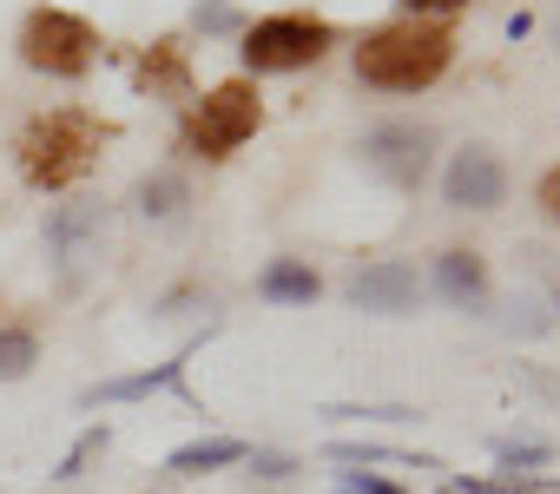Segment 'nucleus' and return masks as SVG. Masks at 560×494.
<instances>
[{
    "label": "nucleus",
    "mask_w": 560,
    "mask_h": 494,
    "mask_svg": "<svg viewBox=\"0 0 560 494\" xmlns=\"http://www.w3.org/2000/svg\"><path fill=\"white\" fill-rule=\"evenodd\" d=\"M455 60V34L442 21H389L357 40V80L376 93H429Z\"/></svg>",
    "instance_id": "nucleus-1"
},
{
    "label": "nucleus",
    "mask_w": 560,
    "mask_h": 494,
    "mask_svg": "<svg viewBox=\"0 0 560 494\" xmlns=\"http://www.w3.org/2000/svg\"><path fill=\"white\" fill-rule=\"evenodd\" d=\"M337 494H402V487L396 481H376V474H343Z\"/></svg>",
    "instance_id": "nucleus-21"
},
{
    "label": "nucleus",
    "mask_w": 560,
    "mask_h": 494,
    "mask_svg": "<svg viewBox=\"0 0 560 494\" xmlns=\"http://www.w3.org/2000/svg\"><path fill=\"white\" fill-rule=\"evenodd\" d=\"M113 139V126L106 119H93V113H80V106H54V113H40V119H27V132H21V172H27V185H40V191H67V185H80L93 165H100V145Z\"/></svg>",
    "instance_id": "nucleus-2"
},
{
    "label": "nucleus",
    "mask_w": 560,
    "mask_h": 494,
    "mask_svg": "<svg viewBox=\"0 0 560 494\" xmlns=\"http://www.w3.org/2000/svg\"><path fill=\"white\" fill-rule=\"evenodd\" d=\"M337 47V34L311 14H270L257 27H244V67L250 73H298V67H317L324 54Z\"/></svg>",
    "instance_id": "nucleus-5"
},
{
    "label": "nucleus",
    "mask_w": 560,
    "mask_h": 494,
    "mask_svg": "<svg viewBox=\"0 0 560 494\" xmlns=\"http://www.w3.org/2000/svg\"><path fill=\"white\" fill-rule=\"evenodd\" d=\"M257 126H264L257 86H250V80H224V86H211V93L191 106L185 152H191V158H231V152H237Z\"/></svg>",
    "instance_id": "nucleus-4"
},
{
    "label": "nucleus",
    "mask_w": 560,
    "mask_h": 494,
    "mask_svg": "<svg viewBox=\"0 0 560 494\" xmlns=\"http://www.w3.org/2000/svg\"><path fill=\"white\" fill-rule=\"evenodd\" d=\"M250 448L237 442V435H205V442H185V448H172V474H211V468H231V461H244Z\"/></svg>",
    "instance_id": "nucleus-14"
},
{
    "label": "nucleus",
    "mask_w": 560,
    "mask_h": 494,
    "mask_svg": "<svg viewBox=\"0 0 560 494\" xmlns=\"http://www.w3.org/2000/svg\"><path fill=\"white\" fill-rule=\"evenodd\" d=\"M534 204H540V217H547V224H560V165L534 185Z\"/></svg>",
    "instance_id": "nucleus-19"
},
{
    "label": "nucleus",
    "mask_w": 560,
    "mask_h": 494,
    "mask_svg": "<svg viewBox=\"0 0 560 494\" xmlns=\"http://www.w3.org/2000/svg\"><path fill=\"white\" fill-rule=\"evenodd\" d=\"M100 231H106V211H100V204H60V211L47 217V251H54V264H60L67 278L93 258Z\"/></svg>",
    "instance_id": "nucleus-9"
},
{
    "label": "nucleus",
    "mask_w": 560,
    "mask_h": 494,
    "mask_svg": "<svg viewBox=\"0 0 560 494\" xmlns=\"http://www.w3.org/2000/svg\"><path fill=\"white\" fill-rule=\"evenodd\" d=\"M363 165L383 178V185H402V191H416L422 178H429V165H435V132L429 126H416V119H389V126H376V132H363Z\"/></svg>",
    "instance_id": "nucleus-6"
},
{
    "label": "nucleus",
    "mask_w": 560,
    "mask_h": 494,
    "mask_svg": "<svg viewBox=\"0 0 560 494\" xmlns=\"http://www.w3.org/2000/svg\"><path fill=\"white\" fill-rule=\"evenodd\" d=\"M508 198V172L488 145H462L442 172V204L448 211H494Z\"/></svg>",
    "instance_id": "nucleus-7"
},
{
    "label": "nucleus",
    "mask_w": 560,
    "mask_h": 494,
    "mask_svg": "<svg viewBox=\"0 0 560 494\" xmlns=\"http://www.w3.org/2000/svg\"><path fill=\"white\" fill-rule=\"evenodd\" d=\"M553 40H560V34H553Z\"/></svg>",
    "instance_id": "nucleus-25"
},
{
    "label": "nucleus",
    "mask_w": 560,
    "mask_h": 494,
    "mask_svg": "<svg viewBox=\"0 0 560 494\" xmlns=\"http://www.w3.org/2000/svg\"><path fill=\"white\" fill-rule=\"evenodd\" d=\"M100 448H106V428H86V435L73 442V455H67V461H60L54 474H67V481H73V474H86V461H93Z\"/></svg>",
    "instance_id": "nucleus-17"
},
{
    "label": "nucleus",
    "mask_w": 560,
    "mask_h": 494,
    "mask_svg": "<svg viewBox=\"0 0 560 494\" xmlns=\"http://www.w3.org/2000/svg\"><path fill=\"white\" fill-rule=\"evenodd\" d=\"M191 27H198V34H237V8H231V0H198V8H191Z\"/></svg>",
    "instance_id": "nucleus-16"
},
{
    "label": "nucleus",
    "mask_w": 560,
    "mask_h": 494,
    "mask_svg": "<svg viewBox=\"0 0 560 494\" xmlns=\"http://www.w3.org/2000/svg\"><path fill=\"white\" fill-rule=\"evenodd\" d=\"M534 494H560V487H534Z\"/></svg>",
    "instance_id": "nucleus-24"
},
{
    "label": "nucleus",
    "mask_w": 560,
    "mask_h": 494,
    "mask_svg": "<svg viewBox=\"0 0 560 494\" xmlns=\"http://www.w3.org/2000/svg\"><path fill=\"white\" fill-rule=\"evenodd\" d=\"M145 80H165V86H178V80H185V67H178V47H172V40L145 60Z\"/></svg>",
    "instance_id": "nucleus-18"
},
{
    "label": "nucleus",
    "mask_w": 560,
    "mask_h": 494,
    "mask_svg": "<svg viewBox=\"0 0 560 494\" xmlns=\"http://www.w3.org/2000/svg\"><path fill=\"white\" fill-rule=\"evenodd\" d=\"M350 304L370 310V317H409V310L422 304V278H416V264H402V258H376V264H363V271L350 278Z\"/></svg>",
    "instance_id": "nucleus-8"
},
{
    "label": "nucleus",
    "mask_w": 560,
    "mask_h": 494,
    "mask_svg": "<svg viewBox=\"0 0 560 494\" xmlns=\"http://www.w3.org/2000/svg\"><path fill=\"white\" fill-rule=\"evenodd\" d=\"M132 204H139V217H152V224H185V211H191V185H185L178 172H152V178H139Z\"/></svg>",
    "instance_id": "nucleus-12"
},
{
    "label": "nucleus",
    "mask_w": 560,
    "mask_h": 494,
    "mask_svg": "<svg viewBox=\"0 0 560 494\" xmlns=\"http://www.w3.org/2000/svg\"><path fill=\"white\" fill-rule=\"evenodd\" d=\"M159 389L185 396V356H172V363H159V369H139V376H113V383L86 389V402H139V396H159Z\"/></svg>",
    "instance_id": "nucleus-11"
},
{
    "label": "nucleus",
    "mask_w": 560,
    "mask_h": 494,
    "mask_svg": "<svg viewBox=\"0 0 560 494\" xmlns=\"http://www.w3.org/2000/svg\"><path fill=\"white\" fill-rule=\"evenodd\" d=\"M402 8H409V21H422V14H455L468 0H402Z\"/></svg>",
    "instance_id": "nucleus-22"
},
{
    "label": "nucleus",
    "mask_w": 560,
    "mask_h": 494,
    "mask_svg": "<svg viewBox=\"0 0 560 494\" xmlns=\"http://www.w3.org/2000/svg\"><path fill=\"white\" fill-rule=\"evenodd\" d=\"M100 60V34L93 21L67 14V8H34L21 27V67L47 73V80H80Z\"/></svg>",
    "instance_id": "nucleus-3"
},
{
    "label": "nucleus",
    "mask_w": 560,
    "mask_h": 494,
    "mask_svg": "<svg viewBox=\"0 0 560 494\" xmlns=\"http://www.w3.org/2000/svg\"><path fill=\"white\" fill-rule=\"evenodd\" d=\"M317 291H324V278H317L311 264H298V258H277V264H264V278H257V297H264V304H317Z\"/></svg>",
    "instance_id": "nucleus-13"
},
{
    "label": "nucleus",
    "mask_w": 560,
    "mask_h": 494,
    "mask_svg": "<svg viewBox=\"0 0 560 494\" xmlns=\"http://www.w3.org/2000/svg\"><path fill=\"white\" fill-rule=\"evenodd\" d=\"M494 455L508 468H521V461H547V442H494Z\"/></svg>",
    "instance_id": "nucleus-20"
},
{
    "label": "nucleus",
    "mask_w": 560,
    "mask_h": 494,
    "mask_svg": "<svg viewBox=\"0 0 560 494\" xmlns=\"http://www.w3.org/2000/svg\"><path fill=\"white\" fill-rule=\"evenodd\" d=\"M40 363V337L34 330H0V383H21Z\"/></svg>",
    "instance_id": "nucleus-15"
},
{
    "label": "nucleus",
    "mask_w": 560,
    "mask_h": 494,
    "mask_svg": "<svg viewBox=\"0 0 560 494\" xmlns=\"http://www.w3.org/2000/svg\"><path fill=\"white\" fill-rule=\"evenodd\" d=\"M435 291L455 304V310H481L488 304V264L475 251H442L435 258Z\"/></svg>",
    "instance_id": "nucleus-10"
},
{
    "label": "nucleus",
    "mask_w": 560,
    "mask_h": 494,
    "mask_svg": "<svg viewBox=\"0 0 560 494\" xmlns=\"http://www.w3.org/2000/svg\"><path fill=\"white\" fill-rule=\"evenodd\" d=\"M257 474H270V481L291 474V455H257Z\"/></svg>",
    "instance_id": "nucleus-23"
}]
</instances>
